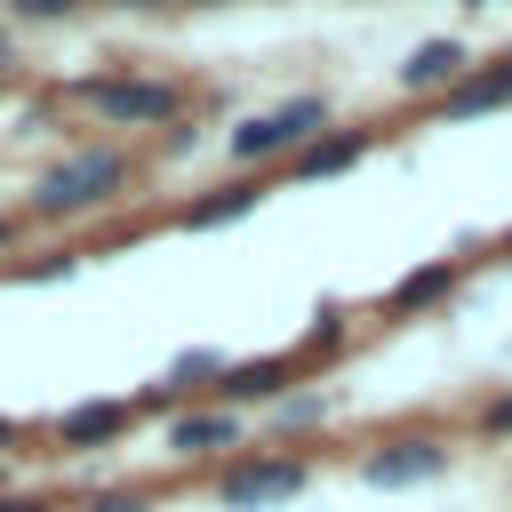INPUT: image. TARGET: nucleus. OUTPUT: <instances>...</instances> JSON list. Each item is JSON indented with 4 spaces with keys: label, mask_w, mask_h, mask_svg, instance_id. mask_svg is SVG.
<instances>
[{
    "label": "nucleus",
    "mask_w": 512,
    "mask_h": 512,
    "mask_svg": "<svg viewBox=\"0 0 512 512\" xmlns=\"http://www.w3.org/2000/svg\"><path fill=\"white\" fill-rule=\"evenodd\" d=\"M120 184H128V160L104 152V144H80V152H64V160L32 184V208H40V216H88V208H104Z\"/></svg>",
    "instance_id": "obj_1"
},
{
    "label": "nucleus",
    "mask_w": 512,
    "mask_h": 512,
    "mask_svg": "<svg viewBox=\"0 0 512 512\" xmlns=\"http://www.w3.org/2000/svg\"><path fill=\"white\" fill-rule=\"evenodd\" d=\"M328 112H320V96H296V104H272V112H256V120H240L232 128V160H272V152H296V144H312V128H320Z\"/></svg>",
    "instance_id": "obj_2"
},
{
    "label": "nucleus",
    "mask_w": 512,
    "mask_h": 512,
    "mask_svg": "<svg viewBox=\"0 0 512 512\" xmlns=\"http://www.w3.org/2000/svg\"><path fill=\"white\" fill-rule=\"evenodd\" d=\"M88 104L120 128H160L176 120V88L168 80H88Z\"/></svg>",
    "instance_id": "obj_3"
},
{
    "label": "nucleus",
    "mask_w": 512,
    "mask_h": 512,
    "mask_svg": "<svg viewBox=\"0 0 512 512\" xmlns=\"http://www.w3.org/2000/svg\"><path fill=\"white\" fill-rule=\"evenodd\" d=\"M304 488V464L296 456H264V464H232L224 472V504L232 512H256V504H280Z\"/></svg>",
    "instance_id": "obj_4"
},
{
    "label": "nucleus",
    "mask_w": 512,
    "mask_h": 512,
    "mask_svg": "<svg viewBox=\"0 0 512 512\" xmlns=\"http://www.w3.org/2000/svg\"><path fill=\"white\" fill-rule=\"evenodd\" d=\"M448 456L432 448V440H384V448H368L360 456V480L368 488H408V480H432Z\"/></svg>",
    "instance_id": "obj_5"
},
{
    "label": "nucleus",
    "mask_w": 512,
    "mask_h": 512,
    "mask_svg": "<svg viewBox=\"0 0 512 512\" xmlns=\"http://www.w3.org/2000/svg\"><path fill=\"white\" fill-rule=\"evenodd\" d=\"M512 104V56L504 64H472L448 96H440V120H480V112H504Z\"/></svg>",
    "instance_id": "obj_6"
},
{
    "label": "nucleus",
    "mask_w": 512,
    "mask_h": 512,
    "mask_svg": "<svg viewBox=\"0 0 512 512\" xmlns=\"http://www.w3.org/2000/svg\"><path fill=\"white\" fill-rule=\"evenodd\" d=\"M472 72V56H464V40H424L408 64H400V88L408 96H448L456 80Z\"/></svg>",
    "instance_id": "obj_7"
},
{
    "label": "nucleus",
    "mask_w": 512,
    "mask_h": 512,
    "mask_svg": "<svg viewBox=\"0 0 512 512\" xmlns=\"http://www.w3.org/2000/svg\"><path fill=\"white\" fill-rule=\"evenodd\" d=\"M360 152H368V136H360V128H328V136L296 144V160H288V168H296L304 184H320V176H344V168H352Z\"/></svg>",
    "instance_id": "obj_8"
},
{
    "label": "nucleus",
    "mask_w": 512,
    "mask_h": 512,
    "mask_svg": "<svg viewBox=\"0 0 512 512\" xmlns=\"http://www.w3.org/2000/svg\"><path fill=\"white\" fill-rule=\"evenodd\" d=\"M120 424H128V408H120V400H80V408H64V416H56V440H64V448H96V440H112Z\"/></svg>",
    "instance_id": "obj_9"
},
{
    "label": "nucleus",
    "mask_w": 512,
    "mask_h": 512,
    "mask_svg": "<svg viewBox=\"0 0 512 512\" xmlns=\"http://www.w3.org/2000/svg\"><path fill=\"white\" fill-rule=\"evenodd\" d=\"M256 200H264V184H224V192H208V200H192V208H184V232H216V224H240Z\"/></svg>",
    "instance_id": "obj_10"
},
{
    "label": "nucleus",
    "mask_w": 512,
    "mask_h": 512,
    "mask_svg": "<svg viewBox=\"0 0 512 512\" xmlns=\"http://www.w3.org/2000/svg\"><path fill=\"white\" fill-rule=\"evenodd\" d=\"M168 448L176 456H216V448H240V424L216 408V416H184L176 432H168Z\"/></svg>",
    "instance_id": "obj_11"
},
{
    "label": "nucleus",
    "mask_w": 512,
    "mask_h": 512,
    "mask_svg": "<svg viewBox=\"0 0 512 512\" xmlns=\"http://www.w3.org/2000/svg\"><path fill=\"white\" fill-rule=\"evenodd\" d=\"M288 384V360H240V368H224V400H272Z\"/></svg>",
    "instance_id": "obj_12"
},
{
    "label": "nucleus",
    "mask_w": 512,
    "mask_h": 512,
    "mask_svg": "<svg viewBox=\"0 0 512 512\" xmlns=\"http://www.w3.org/2000/svg\"><path fill=\"white\" fill-rule=\"evenodd\" d=\"M440 296H448V264H424V272H400L384 304H392V312H424V304H440Z\"/></svg>",
    "instance_id": "obj_13"
},
{
    "label": "nucleus",
    "mask_w": 512,
    "mask_h": 512,
    "mask_svg": "<svg viewBox=\"0 0 512 512\" xmlns=\"http://www.w3.org/2000/svg\"><path fill=\"white\" fill-rule=\"evenodd\" d=\"M200 376H224V360H216V352H184V360L168 368V384H200Z\"/></svg>",
    "instance_id": "obj_14"
},
{
    "label": "nucleus",
    "mask_w": 512,
    "mask_h": 512,
    "mask_svg": "<svg viewBox=\"0 0 512 512\" xmlns=\"http://www.w3.org/2000/svg\"><path fill=\"white\" fill-rule=\"evenodd\" d=\"M480 424H488V432H512V392H496V400L480 408Z\"/></svg>",
    "instance_id": "obj_15"
},
{
    "label": "nucleus",
    "mask_w": 512,
    "mask_h": 512,
    "mask_svg": "<svg viewBox=\"0 0 512 512\" xmlns=\"http://www.w3.org/2000/svg\"><path fill=\"white\" fill-rule=\"evenodd\" d=\"M16 16H64V8H80V0H8Z\"/></svg>",
    "instance_id": "obj_16"
},
{
    "label": "nucleus",
    "mask_w": 512,
    "mask_h": 512,
    "mask_svg": "<svg viewBox=\"0 0 512 512\" xmlns=\"http://www.w3.org/2000/svg\"><path fill=\"white\" fill-rule=\"evenodd\" d=\"M96 512H144V504H136V496H104Z\"/></svg>",
    "instance_id": "obj_17"
},
{
    "label": "nucleus",
    "mask_w": 512,
    "mask_h": 512,
    "mask_svg": "<svg viewBox=\"0 0 512 512\" xmlns=\"http://www.w3.org/2000/svg\"><path fill=\"white\" fill-rule=\"evenodd\" d=\"M112 8H128V16H144V8H176V0H112Z\"/></svg>",
    "instance_id": "obj_18"
},
{
    "label": "nucleus",
    "mask_w": 512,
    "mask_h": 512,
    "mask_svg": "<svg viewBox=\"0 0 512 512\" xmlns=\"http://www.w3.org/2000/svg\"><path fill=\"white\" fill-rule=\"evenodd\" d=\"M8 440H16V416H0V448H8Z\"/></svg>",
    "instance_id": "obj_19"
},
{
    "label": "nucleus",
    "mask_w": 512,
    "mask_h": 512,
    "mask_svg": "<svg viewBox=\"0 0 512 512\" xmlns=\"http://www.w3.org/2000/svg\"><path fill=\"white\" fill-rule=\"evenodd\" d=\"M0 512H48V504H0Z\"/></svg>",
    "instance_id": "obj_20"
},
{
    "label": "nucleus",
    "mask_w": 512,
    "mask_h": 512,
    "mask_svg": "<svg viewBox=\"0 0 512 512\" xmlns=\"http://www.w3.org/2000/svg\"><path fill=\"white\" fill-rule=\"evenodd\" d=\"M176 8H224V0H176Z\"/></svg>",
    "instance_id": "obj_21"
},
{
    "label": "nucleus",
    "mask_w": 512,
    "mask_h": 512,
    "mask_svg": "<svg viewBox=\"0 0 512 512\" xmlns=\"http://www.w3.org/2000/svg\"><path fill=\"white\" fill-rule=\"evenodd\" d=\"M472 8H504V0H472Z\"/></svg>",
    "instance_id": "obj_22"
},
{
    "label": "nucleus",
    "mask_w": 512,
    "mask_h": 512,
    "mask_svg": "<svg viewBox=\"0 0 512 512\" xmlns=\"http://www.w3.org/2000/svg\"><path fill=\"white\" fill-rule=\"evenodd\" d=\"M8 232H16V224H0V248H8Z\"/></svg>",
    "instance_id": "obj_23"
},
{
    "label": "nucleus",
    "mask_w": 512,
    "mask_h": 512,
    "mask_svg": "<svg viewBox=\"0 0 512 512\" xmlns=\"http://www.w3.org/2000/svg\"><path fill=\"white\" fill-rule=\"evenodd\" d=\"M504 248H512V232H504Z\"/></svg>",
    "instance_id": "obj_24"
}]
</instances>
